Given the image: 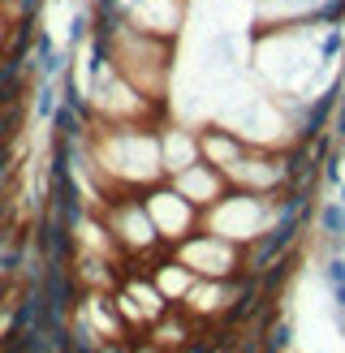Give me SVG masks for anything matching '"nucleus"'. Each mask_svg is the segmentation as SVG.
<instances>
[{"mask_svg": "<svg viewBox=\"0 0 345 353\" xmlns=\"http://www.w3.org/2000/svg\"><path fill=\"white\" fill-rule=\"evenodd\" d=\"M95 39L103 48V57L117 65V74H126L147 99L168 108L172 78H177V43L155 39V34H143V30H130L121 22H103V17L95 26Z\"/></svg>", "mask_w": 345, "mask_h": 353, "instance_id": "obj_1", "label": "nucleus"}, {"mask_svg": "<svg viewBox=\"0 0 345 353\" xmlns=\"http://www.w3.org/2000/svg\"><path fill=\"white\" fill-rule=\"evenodd\" d=\"M276 216H281V194H259V190H237L229 185L224 199L212 203L203 211V228L220 233L233 245H255L259 237H268L276 228Z\"/></svg>", "mask_w": 345, "mask_h": 353, "instance_id": "obj_2", "label": "nucleus"}, {"mask_svg": "<svg viewBox=\"0 0 345 353\" xmlns=\"http://www.w3.org/2000/svg\"><path fill=\"white\" fill-rule=\"evenodd\" d=\"M99 216L103 224H108V233H112V245L121 250V259L126 263H151V259H160L168 245L160 241V233H155V224H151V211L143 203V190H126V194H108L99 207Z\"/></svg>", "mask_w": 345, "mask_h": 353, "instance_id": "obj_3", "label": "nucleus"}, {"mask_svg": "<svg viewBox=\"0 0 345 353\" xmlns=\"http://www.w3.org/2000/svg\"><path fill=\"white\" fill-rule=\"evenodd\" d=\"M99 17L155 34V39L181 43V34L190 26V0H99Z\"/></svg>", "mask_w": 345, "mask_h": 353, "instance_id": "obj_4", "label": "nucleus"}, {"mask_svg": "<svg viewBox=\"0 0 345 353\" xmlns=\"http://www.w3.org/2000/svg\"><path fill=\"white\" fill-rule=\"evenodd\" d=\"M172 254H177L199 280H233V276H241V245L224 241L220 233H212V228L190 233L186 241L172 245Z\"/></svg>", "mask_w": 345, "mask_h": 353, "instance_id": "obj_5", "label": "nucleus"}, {"mask_svg": "<svg viewBox=\"0 0 345 353\" xmlns=\"http://www.w3.org/2000/svg\"><path fill=\"white\" fill-rule=\"evenodd\" d=\"M143 203H147L151 224H155V233H160V241L168 245V250L177 241H186L190 233H199V228H203V211L190 203L172 181H160V185L143 190Z\"/></svg>", "mask_w": 345, "mask_h": 353, "instance_id": "obj_6", "label": "nucleus"}, {"mask_svg": "<svg viewBox=\"0 0 345 353\" xmlns=\"http://www.w3.org/2000/svg\"><path fill=\"white\" fill-rule=\"evenodd\" d=\"M168 181L177 185V190H181V194H186V199L195 203L199 211H207L212 203H220V199H224V190H229V176H224L212 160H195L190 168L172 172Z\"/></svg>", "mask_w": 345, "mask_h": 353, "instance_id": "obj_7", "label": "nucleus"}, {"mask_svg": "<svg viewBox=\"0 0 345 353\" xmlns=\"http://www.w3.org/2000/svg\"><path fill=\"white\" fill-rule=\"evenodd\" d=\"M160 151H164V172H181L195 160H203V138L199 125H186V121H160Z\"/></svg>", "mask_w": 345, "mask_h": 353, "instance_id": "obj_8", "label": "nucleus"}]
</instances>
